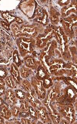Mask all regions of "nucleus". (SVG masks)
<instances>
[{
	"mask_svg": "<svg viewBox=\"0 0 77 124\" xmlns=\"http://www.w3.org/2000/svg\"><path fill=\"white\" fill-rule=\"evenodd\" d=\"M76 90L70 86L64 89L63 94L60 95L59 98L56 101L59 104L72 105L76 102Z\"/></svg>",
	"mask_w": 77,
	"mask_h": 124,
	"instance_id": "nucleus-1",
	"label": "nucleus"
},
{
	"mask_svg": "<svg viewBox=\"0 0 77 124\" xmlns=\"http://www.w3.org/2000/svg\"><path fill=\"white\" fill-rule=\"evenodd\" d=\"M26 95V99L27 100L30 105L34 108L39 107L42 106L41 101L39 99L33 87L29 81H26L23 83Z\"/></svg>",
	"mask_w": 77,
	"mask_h": 124,
	"instance_id": "nucleus-2",
	"label": "nucleus"
},
{
	"mask_svg": "<svg viewBox=\"0 0 77 124\" xmlns=\"http://www.w3.org/2000/svg\"><path fill=\"white\" fill-rule=\"evenodd\" d=\"M59 105L60 106H58L56 108L61 115L62 118L67 121L69 123H73L76 121V111L73 105Z\"/></svg>",
	"mask_w": 77,
	"mask_h": 124,
	"instance_id": "nucleus-3",
	"label": "nucleus"
},
{
	"mask_svg": "<svg viewBox=\"0 0 77 124\" xmlns=\"http://www.w3.org/2000/svg\"><path fill=\"white\" fill-rule=\"evenodd\" d=\"M49 90L46 93V97L42 102L44 106H48L52 103L57 101L61 94V89L60 87H56V85L50 87Z\"/></svg>",
	"mask_w": 77,
	"mask_h": 124,
	"instance_id": "nucleus-4",
	"label": "nucleus"
},
{
	"mask_svg": "<svg viewBox=\"0 0 77 124\" xmlns=\"http://www.w3.org/2000/svg\"><path fill=\"white\" fill-rule=\"evenodd\" d=\"M31 83L39 99L41 101H43L46 97L47 92L44 87L42 82L38 79H34Z\"/></svg>",
	"mask_w": 77,
	"mask_h": 124,
	"instance_id": "nucleus-5",
	"label": "nucleus"
},
{
	"mask_svg": "<svg viewBox=\"0 0 77 124\" xmlns=\"http://www.w3.org/2000/svg\"><path fill=\"white\" fill-rule=\"evenodd\" d=\"M38 119L42 123H51L49 114L47 108L45 106H40L38 108H36Z\"/></svg>",
	"mask_w": 77,
	"mask_h": 124,
	"instance_id": "nucleus-6",
	"label": "nucleus"
},
{
	"mask_svg": "<svg viewBox=\"0 0 77 124\" xmlns=\"http://www.w3.org/2000/svg\"><path fill=\"white\" fill-rule=\"evenodd\" d=\"M3 98L6 104L8 105L10 107L16 104L18 100L15 96L14 91L11 88L6 90Z\"/></svg>",
	"mask_w": 77,
	"mask_h": 124,
	"instance_id": "nucleus-7",
	"label": "nucleus"
},
{
	"mask_svg": "<svg viewBox=\"0 0 77 124\" xmlns=\"http://www.w3.org/2000/svg\"><path fill=\"white\" fill-rule=\"evenodd\" d=\"M11 75L15 83L20 84V74L18 68L13 63H12L10 69Z\"/></svg>",
	"mask_w": 77,
	"mask_h": 124,
	"instance_id": "nucleus-8",
	"label": "nucleus"
},
{
	"mask_svg": "<svg viewBox=\"0 0 77 124\" xmlns=\"http://www.w3.org/2000/svg\"><path fill=\"white\" fill-rule=\"evenodd\" d=\"M0 114L5 120H9L12 117L11 107L6 103L0 108Z\"/></svg>",
	"mask_w": 77,
	"mask_h": 124,
	"instance_id": "nucleus-9",
	"label": "nucleus"
},
{
	"mask_svg": "<svg viewBox=\"0 0 77 124\" xmlns=\"http://www.w3.org/2000/svg\"><path fill=\"white\" fill-rule=\"evenodd\" d=\"M31 41V40H29L28 41L23 40L20 42L19 44L17 43V46H19L20 50H22V51L24 53H27V52H31L30 50L31 48L30 46L32 45Z\"/></svg>",
	"mask_w": 77,
	"mask_h": 124,
	"instance_id": "nucleus-10",
	"label": "nucleus"
},
{
	"mask_svg": "<svg viewBox=\"0 0 77 124\" xmlns=\"http://www.w3.org/2000/svg\"><path fill=\"white\" fill-rule=\"evenodd\" d=\"M17 105L18 106L22 111H28L29 107L30 104L29 102L26 100H18Z\"/></svg>",
	"mask_w": 77,
	"mask_h": 124,
	"instance_id": "nucleus-11",
	"label": "nucleus"
},
{
	"mask_svg": "<svg viewBox=\"0 0 77 124\" xmlns=\"http://www.w3.org/2000/svg\"><path fill=\"white\" fill-rule=\"evenodd\" d=\"M20 69L19 70L20 75L23 78H27L31 74V70L28 67H26L25 66H20Z\"/></svg>",
	"mask_w": 77,
	"mask_h": 124,
	"instance_id": "nucleus-12",
	"label": "nucleus"
},
{
	"mask_svg": "<svg viewBox=\"0 0 77 124\" xmlns=\"http://www.w3.org/2000/svg\"><path fill=\"white\" fill-rule=\"evenodd\" d=\"M4 79L5 81L6 85L8 87H9V88H11L13 90L15 88V83L11 75L7 76Z\"/></svg>",
	"mask_w": 77,
	"mask_h": 124,
	"instance_id": "nucleus-13",
	"label": "nucleus"
},
{
	"mask_svg": "<svg viewBox=\"0 0 77 124\" xmlns=\"http://www.w3.org/2000/svg\"><path fill=\"white\" fill-rule=\"evenodd\" d=\"M11 110L12 117L14 118H17L19 117L21 110L18 105L16 104L11 107Z\"/></svg>",
	"mask_w": 77,
	"mask_h": 124,
	"instance_id": "nucleus-14",
	"label": "nucleus"
},
{
	"mask_svg": "<svg viewBox=\"0 0 77 124\" xmlns=\"http://www.w3.org/2000/svg\"><path fill=\"white\" fill-rule=\"evenodd\" d=\"M28 112L29 113V117L31 119L33 120H38V115L36 108L30 105L29 107Z\"/></svg>",
	"mask_w": 77,
	"mask_h": 124,
	"instance_id": "nucleus-15",
	"label": "nucleus"
},
{
	"mask_svg": "<svg viewBox=\"0 0 77 124\" xmlns=\"http://www.w3.org/2000/svg\"><path fill=\"white\" fill-rule=\"evenodd\" d=\"M13 63L17 66L18 68L20 67L21 65L20 60L18 52L17 50H15L13 54Z\"/></svg>",
	"mask_w": 77,
	"mask_h": 124,
	"instance_id": "nucleus-16",
	"label": "nucleus"
},
{
	"mask_svg": "<svg viewBox=\"0 0 77 124\" xmlns=\"http://www.w3.org/2000/svg\"><path fill=\"white\" fill-rule=\"evenodd\" d=\"M15 96L19 100L26 99V93L25 91H23L21 89H17L14 91Z\"/></svg>",
	"mask_w": 77,
	"mask_h": 124,
	"instance_id": "nucleus-17",
	"label": "nucleus"
},
{
	"mask_svg": "<svg viewBox=\"0 0 77 124\" xmlns=\"http://www.w3.org/2000/svg\"><path fill=\"white\" fill-rule=\"evenodd\" d=\"M38 74L37 75V78H38V80H43L45 78V77H47L46 75V71L45 70H44L43 67H40L38 68Z\"/></svg>",
	"mask_w": 77,
	"mask_h": 124,
	"instance_id": "nucleus-18",
	"label": "nucleus"
},
{
	"mask_svg": "<svg viewBox=\"0 0 77 124\" xmlns=\"http://www.w3.org/2000/svg\"><path fill=\"white\" fill-rule=\"evenodd\" d=\"M42 80L43 81L42 84L43 85L45 89H49L50 87L52 86L53 83L52 79L49 77H46Z\"/></svg>",
	"mask_w": 77,
	"mask_h": 124,
	"instance_id": "nucleus-19",
	"label": "nucleus"
},
{
	"mask_svg": "<svg viewBox=\"0 0 77 124\" xmlns=\"http://www.w3.org/2000/svg\"><path fill=\"white\" fill-rule=\"evenodd\" d=\"M25 64L26 66L29 68H34L35 66H36L34 60L31 57H29L25 59Z\"/></svg>",
	"mask_w": 77,
	"mask_h": 124,
	"instance_id": "nucleus-20",
	"label": "nucleus"
},
{
	"mask_svg": "<svg viewBox=\"0 0 77 124\" xmlns=\"http://www.w3.org/2000/svg\"><path fill=\"white\" fill-rule=\"evenodd\" d=\"M7 75V68L6 66H0V78L4 79Z\"/></svg>",
	"mask_w": 77,
	"mask_h": 124,
	"instance_id": "nucleus-21",
	"label": "nucleus"
},
{
	"mask_svg": "<svg viewBox=\"0 0 77 124\" xmlns=\"http://www.w3.org/2000/svg\"><path fill=\"white\" fill-rule=\"evenodd\" d=\"M20 123L22 124H30L31 123V120L28 118L20 117Z\"/></svg>",
	"mask_w": 77,
	"mask_h": 124,
	"instance_id": "nucleus-22",
	"label": "nucleus"
},
{
	"mask_svg": "<svg viewBox=\"0 0 77 124\" xmlns=\"http://www.w3.org/2000/svg\"><path fill=\"white\" fill-rule=\"evenodd\" d=\"M19 117L24 118H28L29 117V112L20 111L19 114Z\"/></svg>",
	"mask_w": 77,
	"mask_h": 124,
	"instance_id": "nucleus-23",
	"label": "nucleus"
},
{
	"mask_svg": "<svg viewBox=\"0 0 77 124\" xmlns=\"http://www.w3.org/2000/svg\"><path fill=\"white\" fill-rule=\"evenodd\" d=\"M6 89L5 86L0 87V97H3L6 92Z\"/></svg>",
	"mask_w": 77,
	"mask_h": 124,
	"instance_id": "nucleus-24",
	"label": "nucleus"
},
{
	"mask_svg": "<svg viewBox=\"0 0 77 124\" xmlns=\"http://www.w3.org/2000/svg\"><path fill=\"white\" fill-rule=\"evenodd\" d=\"M6 83L4 79L0 78V87H4Z\"/></svg>",
	"mask_w": 77,
	"mask_h": 124,
	"instance_id": "nucleus-25",
	"label": "nucleus"
},
{
	"mask_svg": "<svg viewBox=\"0 0 77 124\" xmlns=\"http://www.w3.org/2000/svg\"><path fill=\"white\" fill-rule=\"evenodd\" d=\"M3 97H0V108L5 104Z\"/></svg>",
	"mask_w": 77,
	"mask_h": 124,
	"instance_id": "nucleus-26",
	"label": "nucleus"
},
{
	"mask_svg": "<svg viewBox=\"0 0 77 124\" xmlns=\"http://www.w3.org/2000/svg\"><path fill=\"white\" fill-rule=\"evenodd\" d=\"M5 119H4V117L2 116L1 114H0V124H5Z\"/></svg>",
	"mask_w": 77,
	"mask_h": 124,
	"instance_id": "nucleus-27",
	"label": "nucleus"
}]
</instances>
